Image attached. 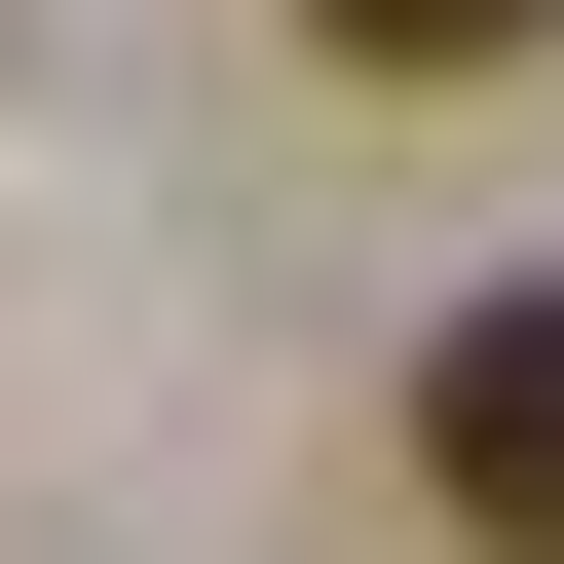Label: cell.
Listing matches in <instances>:
<instances>
[{"instance_id":"obj_1","label":"cell","mask_w":564,"mask_h":564,"mask_svg":"<svg viewBox=\"0 0 564 564\" xmlns=\"http://www.w3.org/2000/svg\"><path fill=\"white\" fill-rule=\"evenodd\" d=\"M414 489H452L489 564H564V302H452V339H414Z\"/></svg>"},{"instance_id":"obj_2","label":"cell","mask_w":564,"mask_h":564,"mask_svg":"<svg viewBox=\"0 0 564 564\" xmlns=\"http://www.w3.org/2000/svg\"><path fill=\"white\" fill-rule=\"evenodd\" d=\"M302 39H339V76H527L564 0H302Z\"/></svg>"}]
</instances>
